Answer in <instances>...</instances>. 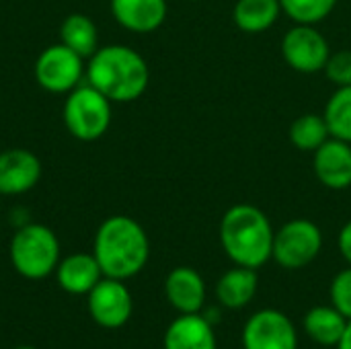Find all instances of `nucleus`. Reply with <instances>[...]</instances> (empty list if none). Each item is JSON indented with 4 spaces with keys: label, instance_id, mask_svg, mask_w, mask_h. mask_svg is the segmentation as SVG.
Returning a JSON list of instances; mask_svg holds the SVG:
<instances>
[{
    "label": "nucleus",
    "instance_id": "f257e3e1",
    "mask_svg": "<svg viewBox=\"0 0 351 349\" xmlns=\"http://www.w3.org/2000/svg\"><path fill=\"white\" fill-rule=\"evenodd\" d=\"M93 255L97 257L105 278L125 282L138 276L148 263L150 243L146 230L134 218L111 216L95 234Z\"/></svg>",
    "mask_w": 351,
    "mask_h": 349
},
{
    "label": "nucleus",
    "instance_id": "f03ea898",
    "mask_svg": "<svg viewBox=\"0 0 351 349\" xmlns=\"http://www.w3.org/2000/svg\"><path fill=\"white\" fill-rule=\"evenodd\" d=\"M88 84L113 103H130L144 95L150 80L146 60L128 45H107L88 58Z\"/></svg>",
    "mask_w": 351,
    "mask_h": 349
},
{
    "label": "nucleus",
    "instance_id": "7ed1b4c3",
    "mask_svg": "<svg viewBox=\"0 0 351 349\" xmlns=\"http://www.w3.org/2000/svg\"><path fill=\"white\" fill-rule=\"evenodd\" d=\"M274 234L269 218L251 204L232 206L220 220V243L234 265H265L274 253Z\"/></svg>",
    "mask_w": 351,
    "mask_h": 349
},
{
    "label": "nucleus",
    "instance_id": "20e7f679",
    "mask_svg": "<svg viewBox=\"0 0 351 349\" xmlns=\"http://www.w3.org/2000/svg\"><path fill=\"white\" fill-rule=\"evenodd\" d=\"M10 261L27 280H43L60 263V243L43 224L21 226L10 241Z\"/></svg>",
    "mask_w": 351,
    "mask_h": 349
},
{
    "label": "nucleus",
    "instance_id": "39448f33",
    "mask_svg": "<svg viewBox=\"0 0 351 349\" xmlns=\"http://www.w3.org/2000/svg\"><path fill=\"white\" fill-rule=\"evenodd\" d=\"M64 123L76 140H99L111 125V101L90 84L76 86L64 103Z\"/></svg>",
    "mask_w": 351,
    "mask_h": 349
},
{
    "label": "nucleus",
    "instance_id": "423d86ee",
    "mask_svg": "<svg viewBox=\"0 0 351 349\" xmlns=\"http://www.w3.org/2000/svg\"><path fill=\"white\" fill-rule=\"evenodd\" d=\"M323 249L321 228L306 218H296L286 222L274 234L271 259L284 269H302L313 263Z\"/></svg>",
    "mask_w": 351,
    "mask_h": 349
},
{
    "label": "nucleus",
    "instance_id": "0eeeda50",
    "mask_svg": "<svg viewBox=\"0 0 351 349\" xmlns=\"http://www.w3.org/2000/svg\"><path fill=\"white\" fill-rule=\"evenodd\" d=\"M282 56L292 70L317 74L325 70L331 49L317 25H294L282 39Z\"/></svg>",
    "mask_w": 351,
    "mask_h": 349
},
{
    "label": "nucleus",
    "instance_id": "6e6552de",
    "mask_svg": "<svg viewBox=\"0 0 351 349\" xmlns=\"http://www.w3.org/2000/svg\"><path fill=\"white\" fill-rule=\"evenodd\" d=\"M84 66L82 58L64 43L45 47L35 62V78L49 93H70L78 86Z\"/></svg>",
    "mask_w": 351,
    "mask_h": 349
},
{
    "label": "nucleus",
    "instance_id": "1a4fd4ad",
    "mask_svg": "<svg viewBox=\"0 0 351 349\" xmlns=\"http://www.w3.org/2000/svg\"><path fill=\"white\" fill-rule=\"evenodd\" d=\"M245 349H298L294 323L280 311L265 309L255 313L243 329Z\"/></svg>",
    "mask_w": 351,
    "mask_h": 349
},
{
    "label": "nucleus",
    "instance_id": "9d476101",
    "mask_svg": "<svg viewBox=\"0 0 351 349\" xmlns=\"http://www.w3.org/2000/svg\"><path fill=\"white\" fill-rule=\"evenodd\" d=\"M88 313L103 329L123 327L134 311V300L123 280L103 278L88 294Z\"/></svg>",
    "mask_w": 351,
    "mask_h": 349
},
{
    "label": "nucleus",
    "instance_id": "9b49d317",
    "mask_svg": "<svg viewBox=\"0 0 351 349\" xmlns=\"http://www.w3.org/2000/svg\"><path fill=\"white\" fill-rule=\"evenodd\" d=\"M313 158V169L317 179L333 191H343L351 187V144L329 138L321 148H317Z\"/></svg>",
    "mask_w": 351,
    "mask_h": 349
},
{
    "label": "nucleus",
    "instance_id": "f8f14e48",
    "mask_svg": "<svg viewBox=\"0 0 351 349\" xmlns=\"http://www.w3.org/2000/svg\"><path fill=\"white\" fill-rule=\"evenodd\" d=\"M41 177L39 158L25 148L0 152V195H21L37 185Z\"/></svg>",
    "mask_w": 351,
    "mask_h": 349
},
{
    "label": "nucleus",
    "instance_id": "ddd939ff",
    "mask_svg": "<svg viewBox=\"0 0 351 349\" xmlns=\"http://www.w3.org/2000/svg\"><path fill=\"white\" fill-rule=\"evenodd\" d=\"M169 304L179 315H195L206 302V282L193 267H175L165 280Z\"/></svg>",
    "mask_w": 351,
    "mask_h": 349
},
{
    "label": "nucleus",
    "instance_id": "4468645a",
    "mask_svg": "<svg viewBox=\"0 0 351 349\" xmlns=\"http://www.w3.org/2000/svg\"><path fill=\"white\" fill-rule=\"evenodd\" d=\"M165 349H218L212 323L195 315H179L165 331Z\"/></svg>",
    "mask_w": 351,
    "mask_h": 349
},
{
    "label": "nucleus",
    "instance_id": "2eb2a0df",
    "mask_svg": "<svg viewBox=\"0 0 351 349\" xmlns=\"http://www.w3.org/2000/svg\"><path fill=\"white\" fill-rule=\"evenodd\" d=\"M167 0H111L115 21L134 33H152L167 19Z\"/></svg>",
    "mask_w": 351,
    "mask_h": 349
},
{
    "label": "nucleus",
    "instance_id": "dca6fc26",
    "mask_svg": "<svg viewBox=\"0 0 351 349\" xmlns=\"http://www.w3.org/2000/svg\"><path fill=\"white\" fill-rule=\"evenodd\" d=\"M101 265L95 255L74 253L62 259L56 267V280L60 288L68 294H88L103 280Z\"/></svg>",
    "mask_w": 351,
    "mask_h": 349
},
{
    "label": "nucleus",
    "instance_id": "f3484780",
    "mask_svg": "<svg viewBox=\"0 0 351 349\" xmlns=\"http://www.w3.org/2000/svg\"><path fill=\"white\" fill-rule=\"evenodd\" d=\"M257 286H259L257 269L237 265V267L228 269L218 280V284H216V298L220 300V304L224 309H230V311L245 309L255 298Z\"/></svg>",
    "mask_w": 351,
    "mask_h": 349
},
{
    "label": "nucleus",
    "instance_id": "a211bd4d",
    "mask_svg": "<svg viewBox=\"0 0 351 349\" xmlns=\"http://www.w3.org/2000/svg\"><path fill=\"white\" fill-rule=\"evenodd\" d=\"M350 319H346L333 304L331 306H315L304 317V333L319 346L337 348L341 341Z\"/></svg>",
    "mask_w": 351,
    "mask_h": 349
},
{
    "label": "nucleus",
    "instance_id": "6ab92c4d",
    "mask_svg": "<svg viewBox=\"0 0 351 349\" xmlns=\"http://www.w3.org/2000/svg\"><path fill=\"white\" fill-rule=\"evenodd\" d=\"M282 14L280 0H239L232 10L234 25L245 33H263Z\"/></svg>",
    "mask_w": 351,
    "mask_h": 349
},
{
    "label": "nucleus",
    "instance_id": "aec40b11",
    "mask_svg": "<svg viewBox=\"0 0 351 349\" xmlns=\"http://www.w3.org/2000/svg\"><path fill=\"white\" fill-rule=\"evenodd\" d=\"M60 39L66 47L78 53L82 60L90 58L99 49V31L90 16L74 12L60 27Z\"/></svg>",
    "mask_w": 351,
    "mask_h": 349
},
{
    "label": "nucleus",
    "instance_id": "412c9836",
    "mask_svg": "<svg viewBox=\"0 0 351 349\" xmlns=\"http://www.w3.org/2000/svg\"><path fill=\"white\" fill-rule=\"evenodd\" d=\"M331 138L325 115L304 113L290 125V142L302 152H315Z\"/></svg>",
    "mask_w": 351,
    "mask_h": 349
},
{
    "label": "nucleus",
    "instance_id": "4be33fe9",
    "mask_svg": "<svg viewBox=\"0 0 351 349\" xmlns=\"http://www.w3.org/2000/svg\"><path fill=\"white\" fill-rule=\"evenodd\" d=\"M325 121L331 138L351 144V86H337L325 105Z\"/></svg>",
    "mask_w": 351,
    "mask_h": 349
},
{
    "label": "nucleus",
    "instance_id": "5701e85b",
    "mask_svg": "<svg viewBox=\"0 0 351 349\" xmlns=\"http://www.w3.org/2000/svg\"><path fill=\"white\" fill-rule=\"evenodd\" d=\"M280 4L294 25H319L335 10L337 0H280Z\"/></svg>",
    "mask_w": 351,
    "mask_h": 349
},
{
    "label": "nucleus",
    "instance_id": "b1692460",
    "mask_svg": "<svg viewBox=\"0 0 351 349\" xmlns=\"http://www.w3.org/2000/svg\"><path fill=\"white\" fill-rule=\"evenodd\" d=\"M329 296H331V304L351 321V265L341 269L333 282H331V290H329Z\"/></svg>",
    "mask_w": 351,
    "mask_h": 349
},
{
    "label": "nucleus",
    "instance_id": "393cba45",
    "mask_svg": "<svg viewBox=\"0 0 351 349\" xmlns=\"http://www.w3.org/2000/svg\"><path fill=\"white\" fill-rule=\"evenodd\" d=\"M325 74L337 86H351V49H339L329 56Z\"/></svg>",
    "mask_w": 351,
    "mask_h": 349
},
{
    "label": "nucleus",
    "instance_id": "a878e982",
    "mask_svg": "<svg viewBox=\"0 0 351 349\" xmlns=\"http://www.w3.org/2000/svg\"><path fill=\"white\" fill-rule=\"evenodd\" d=\"M339 251H341L343 259L351 265V220L339 232Z\"/></svg>",
    "mask_w": 351,
    "mask_h": 349
},
{
    "label": "nucleus",
    "instance_id": "bb28decb",
    "mask_svg": "<svg viewBox=\"0 0 351 349\" xmlns=\"http://www.w3.org/2000/svg\"><path fill=\"white\" fill-rule=\"evenodd\" d=\"M337 349H351V321L346 327V333H343L341 341L337 344Z\"/></svg>",
    "mask_w": 351,
    "mask_h": 349
},
{
    "label": "nucleus",
    "instance_id": "cd10ccee",
    "mask_svg": "<svg viewBox=\"0 0 351 349\" xmlns=\"http://www.w3.org/2000/svg\"><path fill=\"white\" fill-rule=\"evenodd\" d=\"M16 349H35V348H31V346H23V348H16Z\"/></svg>",
    "mask_w": 351,
    "mask_h": 349
},
{
    "label": "nucleus",
    "instance_id": "c85d7f7f",
    "mask_svg": "<svg viewBox=\"0 0 351 349\" xmlns=\"http://www.w3.org/2000/svg\"><path fill=\"white\" fill-rule=\"evenodd\" d=\"M191 2H197V0H191Z\"/></svg>",
    "mask_w": 351,
    "mask_h": 349
}]
</instances>
